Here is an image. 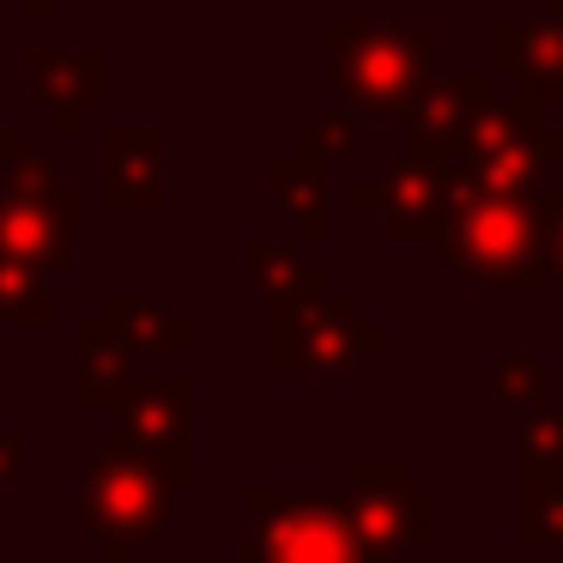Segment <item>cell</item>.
Wrapping results in <instances>:
<instances>
[{
  "label": "cell",
  "instance_id": "obj_23",
  "mask_svg": "<svg viewBox=\"0 0 563 563\" xmlns=\"http://www.w3.org/2000/svg\"><path fill=\"white\" fill-rule=\"evenodd\" d=\"M539 207V231H545V267H551V285H563V183H545L533 195Z\"/></svg>",
  "mask_w": 563,
  "mask_h": 563
},
{
  "label": "cell",
  "instance_id": "obj_27",
  "mask_svg": "<svg viewBox=\"0 0 563 563\" xmlns=\"http://www.w3.org/2000/svg\"><path fill=\"white\" fill-rule=\"evenodd\" d=\"M19 7H25V19H37V25L55 13V0H19Z\"/></svg>",
  "mask_w": 563,
  "mask_h": 563
},
{
  "label": "cell",
  "instance_id": "obj_10",
  "mask_svg": "<svg viewBox=\"0 0 563 563\" xmlns=\"http://www.w3.org/2000/svg\"><path fill=\"white\" fill-rule=\"evenodd\" d=\"M188 449V382L164 376V382H134L122 406H115V424L103 454H140V461H158V454Z\"/></svg>",
  "mask_w": 563,
  "mask_h": 563
},
{
  "label": "cell",
  "instance_id": "obj_3",
  "mask_svg": "<svg viewBox=\"0 0 563 563\" xmlns=\"http://www.w3.org/2000/svg\"><path fill=\"white\" fill-rule=\"evenodd\" d=\"M437 255L473 291H509V297L558 291L545 267V231H539L533 195L527 200H503V195L454 200L437 231Z\"/></svg>",
  "mask_w": 563,
  "mask_h": 563
},
{
  "label": "cell",
  "instance_id": "obj_22",
  "mask_svg": "<svg viewBox=\"0 0 563 563\" xmlns=\"http://www.w3.org/2000/svg\"><path fill=\"white\" fill-rule=\"evenodd\" d=\"M521 461H563V406H539L521 418Z\"/></svg>",
  "mask_w": 563,
  "mask_h": 563
},
{
  "label": "cell",
  "instance_id": "obj_6",
  "mask_svg": "<svg viewBox=\"0 0 563 563\" xmlns=\"http://www.w3.org/2000/svg\"><path fill=\"white\" fill-rule=\"evenodd\" d=\"M74 224H79L74 183H62L31 152L0 164V261L62 273L74 261Z\"/></svg>",
  "mask_w": 563,
  "mask_h": 563
},
{
  "label": "cell",
  "instance_id": "obj_1",
  "mask_svg": "<svg viewBox=\"0 0 563 563\" xmlns=\"http://www.w3.org/2000/svg\"><path fill=\"white\" fill-rule=\"evenodd\" d=\"M328 67L340 110L357 122H400L412 91L437 74L430 19H328Z\"/></svg>",
  "mask_w": 563,
  "mask_h": 563
},
{
  "label": "cell",
  "instance_id": "obj_15",
  "mask_svg": "<svg viewBox=\"0 0 563 563\" xmlns=\"http://www.w3.org/2000/svg\"><path fill=\"white\" fill-rule=\"evenodd\" d=\"M267 188H273V207L297 224V236H309V243L328 236V158L309 146V134L267 164Z\"/></svg>",
  "mask_w": 563,
  "mask_h": 563
},
{
  "label": "cell",
  "instance_id": "obj_16",
  "mask_svg": "<svg viewBox=\"0 0 563 563\" xmlns=\"http://www.w3.org/2000/svg\"><path fill=\"white\" fill-rule=\"evenodd\" d=\"M243 279L255 285V291L267 297L273 309H279V303H316V297H328V273H321L316 261H303V249H297V243H273V236H249V249H243Z\"/></svg>",
  "mask_w": 563,
  "mask_h": 563
},
{
  "label": "cell",
  "instance_id": "obj_17",
  "mask_svg": "<svg viewBox=\"0 0 563 563\" xmlns=\"http://www.w3.org/2000/svg\"><path fill=\"white\" fill-rule=\"evenodd\" d=\"M98 328L110 333L122 352H158V345H164V352H188V340H195V333H188L183 321H176L158 297H146V291H115L110 303H103Z\"/></svg>",
  "mask_w": 563,
  "mask_h": 563
},
{
  "label": "cell",
  "instance_id": "obj_9",
  "mask_svg": "<svg viewBox=\"0 0 563 563\" xmlns=\"http://www.w3.org/2000/svg\"><path fill=\"white\" fill-rule=\"evenodd\" d=\"M357 212H376L382 219V231L394 236V243H412V236H437L442 231V219H449V176L437 170V164H424V158H400V164H388V176L382 183H369V188H357Z\"/></svg>",
  "mask_w": 563,
  "mask_h": 563
},
{
  "label": "cell",
  "instance_id": "obj_13",
  "mask_svg": "<svg viewBox=\"0 0 563 563\" xmlns=\"http://www.w3.org/2000/svg\"><path fill=\"white\" fill-rule=\"evenodd\" d=\"M490 103V79L478 74H430L412 91V103L400 110V128L412 134V152H437V146H461V134L473 128V115Z\"/></svg>",
  "mask_w": 563,
  "mask_h": 563
},
{
  "label": "cell",
  "instance_id": "obj_19",
  "mask_svg": "<svg viewBox=\"0 0 563 563\" xmlns=\"http://www.w3.org/2000/svg\"><path fill=\"white\" fill-rule=\"evenodd\" d=\"M521 539L563 545V461H521Z\"/></svg>",
  "mask_w": 563,
  "mask_h": 563
},
{
  "label": "cell",
  "instance_id": "obj_2",
  "mask_svg": "<svg viewBox=\"0 0 563 563\" xmlns=\"http://www.w3.org/2000/svg\"><path fill=\"white\" fill-rule=\"evenodd\" d=\"M188 490V449L140 461V454H103L79 478V533L98 545L103 563H140L158 545L170 515Z\"/></svg>",
  "mask_w": 563,
  "mask_h": 563
},
{
  "label": "cell",
  "instance_id": "obj_7",
  "mask_svg": "<svg viewBox=\"0 0 563 563\" xmlns=\"http://www.w3.org/2000/svg\"><path fill=\"white\" fill-rule=\"evenodd\" d=\"M382 345V328L357 316L352 297H316V303H279L267 333V364L273 376H352L357 357Z\"/></svg>",
  "mask_w": 563,
  "mask_h": 563
},
{
  "label": "cell",
  "instance_id": "obj_18",
  "mask_svg": "<svg viewBox=\"0 0 563 563\" xmlns=\"http://www.w3.org/2000/svg\"><path fill=\"white\" fill-rule=\"evenodd\" d=\"M79 406H122L134 394V352L110 340L98 321L79 328Z\"/></svg>",
  "mask_w": 563,
  "mask_h": 563
},
{
  "label": "cell",
  "instance_id": "obj_24",
  "mask_svg": "<svg viewBox=\"0 0 563 563\" xmlns=\"http://www.w3.org/2000/svg\"><path fill=\"white\" fill-rule=\"evenodd\" d=\"M309 146H316L321 158H352V152H357V115L352 110H333L328 122L309 134Z\"/></svg>",
  "mask_w": 563,
  "mask_h": 563
},
{
  "label": "cell",
  "instance_id": "obj_12",
  "mask_svg": "<svg viewBox=\"0 0 563 563\" xmlns=\"http://www.w3.org/2000/svg\"><path fill=\"white\" fill-rule=\"evenodd\" d=\"M103 207L128 212V219L164 207V134L115 128L103 140Z\"/></svg>",
  "mask_w": 563,
  "mask_h": 563
},
{
  "label": "cell",
  "instance_id": "obj_26",
  "mask_svg": "<svg viewBox=\"0 0 563 563\" xmlns=\"http://www.w3.org/2000/svg\"><path fill=\"white\" fill-rule=\"evenodd\" d=\"M19 152H25V134H19V128H0V164L19 158Z\"/></svg>",
  "mask_w": 563,
  "mask_h": 563
},
{
  "label": "cell",
  "instance_id": "obj_21",
  "mask_svg": "<svg viewBox=\"0 0 563 563\" xmlns=\"http://www.w3.org/2000/svg\"><path fill=\"white\" fill-rule=\"evenodd\" d=\"M490 388H497L509 406H521V412H539L545 394H551L545 357L539 352H497V364H490Z\"/></svg>",
  "mask_w": 563,
  "mask_h": 563
},
{
  "label": "cell",
  "instance_id": "obj_5",
  "mask_svg": "<svg viewBox=\"0 0 563 563\" xmlns=\"http://www.w3.org/2000/svg\"><path fill=\"white\" fill-rule=\"evenodd\" d=\"M461 158H466L473 195L527 200L551 183V164L563 158V128H545V110L527 98L515 103L490 98L473 115V128L461 134Z\"/></svg>",
  "mask_w": 563,
  "mask_h": 563
},
{
  "label": "cell",
  "instance_id": "obj_4",
  "mask_svg": "<svg viewBox=\"0 0 563 563\" xmlns=\"http://www.w3.org/2000/svg\"><path fill=\"white\" fill-rule=\"evenodd\" d=\"M243 563H376L352 527L345 490H279L243 497Z\"/></svg>",
  "mask_w": 563,
  "mask_h": 563
},
{
  "label": "cell",
  "instance_id": "obj_14",
  "mask_svg": "<svg viewBox=\"0 0 563 563\" xmlns=\"http://www.w3.org/2000/svg\"><path fill=\"white\" fill-rule=\"evenodd\" d=\"M490 49H497V67L509 79H521V98L527 103H563V37L551 19H539V25H497V37H490Z\"/></svg>",
  "mask_w": 563,
  "mask_h": 563
},
{
  "label": "cell",
  "instance_id": "obj_25",
  "mask_svg": "<svg viewBox=\"0 0 563 563\" xmlns=\"http://www.w3.org/2000/svg\"><path fill=\"white\" fill-rule=\"evenodd\" d=\"M25 485V437L19 430H0V490Z\"/></svg>",
  "mask_w": 563,
  "mask_h": 563
},
{
  "label": "cell",
  "instance_id": "obj_20",
  "mask_svg": "<svg viewBox=\"0 0 563 563\" xmlns=\"http://www.w3.org/2000/svg\"><path fill=\"white\" fill-rule=\"evenodd\" d=\"M55 316V285L43 267H25V261H0V321H37Z\"/></svg>",
  "mask_w": 563,
  "mask_h": 563
},
{
  "label": "cell",
  "instance_id": "obj_28",
  "mask_svg": "<svg viewBox=\"0 0 563 563\" xmlns=\"http://www.w3.org/2000/svg\"><path fill=\"white\" fill-rule=\"evenodd\" d=\"M551 25H558V37H563V0H551Z\"/></svg>",
  "mask_w": 563,
  "mask_h": 563
},
{
  "label": "cell",
  "instance_id": "obj_11",
  "mask_svg": "<svg viewBox=\"0 0 563 563\" xmlns=\"http://www.w3.org/2000/svg\"><path fill=\"white\" fill-rule=\"evenodd\" d=\"M25 79L55 128H79V115L110 86V62L103 49H25Z\"/></svg>",
  "mask_w": 563,
  "mask_h": 563
},
{
  "label": "cell",
  "instance_id": "obj_8",
  "mask_svg": "<svg viewBox=\"0 0 563 563\" xmlns=\"http://www.w3.org/2000/svg\"><path fill=\"white\" fill-rule=\"evenodd\" d=\"M345 509H352V527L364 533V545L376 551V563H400L412 558L418 545H430L442 527V503L437 490L412 485L406 461H364L345 490Z\"/></svg>",
  "mask_w": 563,
  "mask_h": 563
}]
</instances>
